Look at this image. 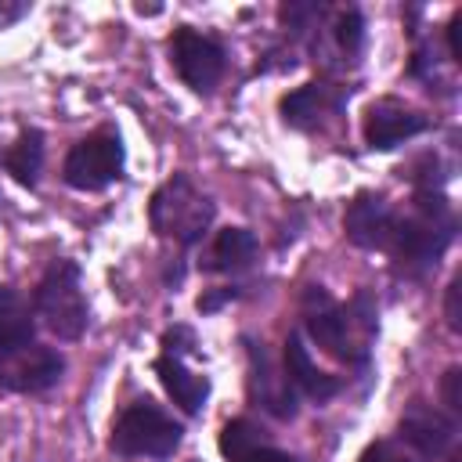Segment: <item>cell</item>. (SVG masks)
<instances>
[{
	"instance_id": "obj_1",
	"label": "cell",
	"mask_w": 462,
	"mask_h": 462,
	"mask_svg": "<svg viewBox=\"0 0 462 462\" xmlns=\"http://www.w3.org/2000/svg\"><path fill=\"white\" fill-rule=\"evenodd\" d=\"M375 332H379V310L365 292H357L350 303H339L318 282H310L300 292V336L357 375H365L372 365Z\"/></svg>"
},
{
	"instance_id": "obj_2",
	"label": "cell",
	"mask_w": 462,
	"mask_h": 462,
	"mask_svg": "<svg viewBox=\"0 0 462 462\" xmlns=\"http://www.w3.org/2000/svg\"><path fill=\"white\" fill-rule=\"evenodd\" d=\"M144 213H148V227L155 238L170 242L177 253H191L195 245L206 242L217 220V202L188 173H170L152 191Z\"/></svg>"
},
{
	"instance_id": "obj_3",
	"label": "cell",
	"mask_w": 462,
	"mask_h": 462,
	"mask_svg": "<svg viewBox=\"0 0 462 462\" xmlns=\"http://www.w3.org/2000/svg\"><path fill=\"white\" fill-rule=\"evenodd\" d=\"M180 444H184V422L173 411H166L155 397H134L130 404H123L105 440V448L123 462L134 458L166 462L177 455Z\"/></svg>"
},
{
	"instance_id": "obj_4",
	"label": "cell",
	"mask_w": 462,
	"mask_h": 462,
	"mask_svg": "<svg viewBox=\"0 0 462 462\" xmlns=\"http://www.w3.org/2000/svg\"><path fill=\"white\" fill-rule=\"evenodd\" d=\"M29 303H32L36 321L61 343H76L90 328V300L83 289V267L72 256H54L43 267Z\"/></svg>"
},
{
	"instance_id": "obj_5",
	"label": "cell",
	"mask_w": 462,
	"mask_h": 462,
	"mask_svg": "<svg viewBox=\"0 0 462 462\" xmlns=\"http://www.w3.org/2000/svg\"><path fill=\"white\" fill-rule=\"evenodd\" d=\"M126 177V144L119 126L105 123L97 130H90L87 137H79L76 144H69L65 159H61V180L72 191H105L112 184H119Z\"/></svg>"
},
{
	"instance_id": "obj_6",
	"label": "cell",
	"mask_w": 462,
	"mask_h": 462,
	"mask_svg": "<svg viewBox=\"0 0 462 462\" xmlns=\"http://www.w3.org/2000/svg\"><path fill=\"white\" fill-rule=\"evenodd\" d=\"M166 54L173 76L199 97L217 94V87L227 76V43L213 32H202L195 25H177L166 36Z\"/></svg>"
},
{
	"instance_id": "obj_7",
	"label": "cell",
	"mask_w": 462,
	"mask_h": 462,
	"mask_svg": "<svg viewBox=\"0 0 462 462\" xmlns=\"http://www.w3.org/2000/svg\"><path fill=\"white\" fill-rule=\"evenodd\" d=\"M397 444L419 462H444L458 448V419L422 397H411L397 419Z\"/></svg>"
},
{
	"instance_id": "obj_8",
	"label": "cell",
	"mask_w": 462,
	"mask_h": 462,
	"mask_svg": "<svg viewBox=\"0 0 462 462\" xmlns=\"http://www.w3.org/2000/svg\"><path fill=\"white\" fill-rule=\"evenodd\" d=\"M242 346H245V393H249V404L260 408L263 415L278 419V422H292L300 415V397L289 386L282 365L271 357L263 339L242 336Z\"/></svg>"
},
{
	"instance_id": "obj_9",
	"label": "cell",
	"mask_w": 462,
	"mask_h": 462,
	"mask_svg": "<svg viewBox=\"0 0 462 462\" xmlns=\"http://www.w3.org/2000/svg\"><path fill=\"white\" fill-rule=\"evenodd\" d=\"M350 101V87L332 79V76H318L307 79L303 87H292L278 97V116L289 130L296 134H318L325 130L328 119H336Z\"/></svg>"
},
{
	"instance_id": "obj_10",
	"label": "cell",
	"mask_w": 462,
	"mask_h": 462,
	"mask_svg": "<svg viewBox=\"0 0 462 462\" xmlns=\"http://www.w3.org/2000/svg\"><path fill=\"white\" fill-rule=\"evenodd\" d=\"M433 126V119L419 108H411L408 101L386 94V97H375L365 116H361V137H365V148L368 152H393L401 148L404 141L426 134Z\"/></svg>"
},
{
	"instance_id": "obj_11",
	"label": "cell",
	"mask_w": 462,
	"mask_h": 462,
	"mask_svg": "<svg viewBox=\"0 0 462 462\" xmlns=\"http://www.w3.org/2000/svg\"><path fill=\"white\" fill-rule=\"evenodd\" d=\"M397 224V209L393 202L375 191V188H361L350 195V202L343 206V235L350 245L368 249V253H386L390 235Z\"/></svg>"
},
{
	"instance_id": "obj_12",
	"label": "cell",
	"mask_w": 462,
	"mask_h": 462,
	"mask_svg": "<svg viewBox=\"0 0 462 462\" xmlns=\"http://www.w3.org/2000/svg\"><path fill=\"white\" fill-rule=\"evenodd\" d=\"M65 354L47 343H29L22 350H7L4 357V393L40 397L65 379Z\"/></svg>"
},
{
	"instance_id": "obj_13",
	"label": "cell",
	"mask_w": 462,
	"mask_h": 462,
	"mask_svg": "<svg viewBox=\"0 0 462 462\" xmlns=\"http://www.w3.org/2000/svg\"><path fill=\"white\" fill-rule=\"evenodd\" d=\"M282 372H285L289 386L296 390V397H303V401H310L318 408L328 404L332 397H339L346 390V379L343 375H332V372H325V368L314 365L310 346L300 336V328H292L285 336V343H282Z\"/></svg>"
},
{
	"instance_id": "obj_14",
	"label": "cell",
	"mask_w": 462,
	"mask_h": 462,
	"mask_svg": "<svg viewBox=\"0 0 462 462\" xmlns=\"http://www.w3.org/2000/svg\"><path fill=\"white\" fill-rule=\"evenodd\" d=\"M217 448H220L224 462H303L296 451L278 448L271 440V433L249 415L227 419L217 433Z\"/></svg>"
},
{
	"instance_id": "obj_15",
	"label": "cell",
	"mask_w": 462,
	"mask_h": 462,
	"mask_svg": "<svg viewBox=\"0 0 462 462\" xmlns=\"http://www.w3.org/2000/svg\"><path fill=\"white\" fill-rule=\"evenodd\" d=\"M152 372H155L159 386L166 390V397H170L188 419L202 415V408L209 404V393H213V379H209L206 372H195V368L188 365V357L166 354V350L155 354Z\"/></svg>"
},
{
	"instance_id": "obj_16",
	"label": "cell",
	"mask_w": 462,
	"mask_h": 462,
	"mask_svg": "<svg viewBox=\"0 0 462 462\" xmlns=\"http://www.w3.org/2000/svg\"><path fill=\"white\" fill-rule=\"evenodd\" d=\"M256 256H260V238L242 224H227V227L209 235V242L199 256V271L238 278L256 263Z\"/></svg>"
},
{
	"instance_id": "obj_17",
	"label": "cell",
	"mask_w": 462,
	"mask_h": 462,
	"mask_svg": "<svg viewBox=\"0 0 462 462\" xmlns=\"http://www.w3.org/2000/svg\"><path fill=\"white\" fill-rule=\"evenodd\" d=\"M43 159H47V134L40 126H22L14 134V141L0 152V166L4 173L18 184V188H36L40 173H43Z\"/></svg>"
},
{
	"instance_id": "obj_18",
	"label": "cell",
	"mask_w": 462,
	"mask_h": 462,
	"mask_svg": "<svg viewBox=\"0 0 462 462\" xmlns=\"http://www.w3.org/2000/svg\"><path fill=\"white\" fill-rule=\"evenodd\" d=\"M36 314L32 303L7 282H0V350H22L36 343Z\"/></svg>"
},
{
	"instance_id": "obj_19",
	"label": "cell",
	"mask_w": 462,
	"mask_h": 462,
	"mask_svg": "<svg viewBox=\"0 0 462 462\" xmlns=\"http://www.w3.org/2000/svg\"><path fill=\"white\" fill-rule=\"evenodd\" d=\"M159 350L191 357V354H199V332H195L191 325H184V321H173V325L162 328V336H159Z\"/></svg>"
},
{
	"instance_id": "obj_20",
	"label": "cell",
	"mask_w": 462,
	"mask_h": 462,
	"mask_svg": "<svg viewBox=\"0 0 462 462\" xmlns=\"http://www.w3.org/2000/svg\"><path fill=\"white\" fill-rule=\"evenodd\" d=\"M245 289L249 285H242V282H235V285H213V289H202L199 292V300H195V310L206 318V314H217V310H224L227 303H235V300H242L245 296Z\"/></svg>"
},
{
	"instance_id": "obj_21",
	"label": "cell",
	"mask_w": 462,
	"mask_h": 462,
	"mask_svg": "<svg viewBox=\"0 0 462 462\" xmlns=\"http://www.w3.org/2000/svg\"><path fill=\"white\" fill-rule=\"evenodd\" d=\"M357 462H419L408 448H401L397 440L390 437H379V440H368L365 451L357 455Z\"/></svg>"
},
{
	"instance_id": "obj_22",
	"label": "cell",
	"mask_w": 462,
	"mask_h": 462,
	"mask_svg": "<svg viewBox=\"0 0 462 462\" xmlns=\"http://www.w3.org/2000/svg\"><path fill=\"white\" fill-rule=\"evenodd\" d=\"M458 383H462V368L458 365H448L444 375H440V404L448 415H462V397H458Z\"/></svg>"
},
{
	"instance_id": "obj_23",
	"label": "cell",
	"mask_w": 462,
	"mask_h": 462,
	"mask_svg": "<svg viewBox=\"0 0 462 462\" xmlns=\"http://www.w3.org/2000/svg\"><path fill=\"white\" fill-rule=\"evenodd\" d=\"M458 285H462V278L458 274H451V282L444 285V321H448V328L458 336L462 332V314H458Z\"/></svg>"
},
{
	"instance_id": "obj_24",
	"label": "cell",
	"mask_w": 462,
	"mask_h": 462,
	"mask_svg": "<svg viewBox=\"0 0 462 462\" xmlns=\"http://www.w3.org/2000/svg\"><path fill=\"white\" fill-rule=\"evenodd\" d=\"M29 14H32L29 0H0V29H11V25H18Z\"/></svg>"
},
{
	"instance_id": "obj_25",
	"label": "cell",
	"mask_w": 462,
	"mask_h": 462,
	"mask_svg": "<svg viewBox=\"0 0 462 462\" xmlns=\"http://www.w3.org/2000/svg\"><path fill=\"white\" fill-rule=\"evenodd\" d=\"M458 22H462V7H455L444 22V40H448V61L458 65L462 61V51H458Z\"/></svg>"
},
{
	"instance_id": "obj_26",
	"label": "cell",
	"mask_w": 462,
	"mask_h": 462,
	"mask_svg": "<svg viewBox=\"0 0 462 462\" xmlns=\"http://www.w3.org/2000/svg\"><path fill=\"white\" fill-rule=\"evenodd\" d=\"M4 357H7V350H0V393H4Z\"/></svg>"
},
{
	"instance_id": "obj_27",
	"label": "cell",
	"mask_w": 462,
	"mask_h": 462,
	"mask_svg": "<svg viewBox=\"0 0 462 462\" xmlns=\"http://www.w3.org/2000/svg\"><path fill=\"white\" fill-rule=\"evenodd\" d=\"M191 462H202V458H191Z\"/></svg>"
}]
</instances>
